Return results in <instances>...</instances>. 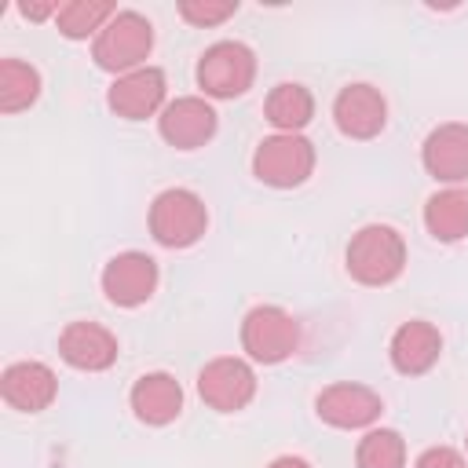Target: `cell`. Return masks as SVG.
<instances>
[{"mask_svg":"<svg viewBox=\"0 0 468 468\" xmlns=\"http://www.w3.org/2000/svg\"><path fill=\"white\" fill-rule=\"evenodd\" d=\"M344 260L358 285H391L406 267V241L388 223H366L351 234Z\"/></svg>","mask_w":468,"mask_h":468,"instance_id":"6da1fadb","label":"cell"},{"mask_svg":"<svg viewBox=\"0 0 468 468\" xmlns=\"http://www.w3.org/2000/svg\"><path fill=\"white\" fill-rule=\"evenodd\" d=\"M150 51H154V26L139 11H117L102 26V33L95 37V44H91L95 66L106 69V73H113V77L146 66Z\"/></svg>","mask_w":468,"mask_h":468,"instance_id":"7a4b0ae2","label":"cell"},{"mask_svg":"<svg viewBox=\"0 0 468 468\" xmlns=\"http://www.w3.org/2000/svg\"><path fill=\"white\" fill-rule=\"evenodd\" d=\"M208 230L205 201L186 186H168L150 205V234L165 249H190Z\"/></svg>","mask_w":468,"mask_h":468,"instance_id":"3957f363","label":"cell"},{"mask_svg":"<svg viewBox=\"0 0 468 468\" xmlns=\"http://www.w3.org/2000/svg\"><path fill=\"white\" fill-rule=\"evenodd\" d=\"M256 80V55L241 40H216L197 58V88L208 99H238Z\"/></svg>","mask_w":468,"mask_h":468,"instance_id":"277c9868","label":"cell"},{"mask_svg":"<svg viewBox=\"0 0 468 468\" xmlns=\"http://www.w3.org/2000/svg\"><path fill=\"white\" fill-rule=\"evenodd\" d=\"M241 347L252 362L278 366L300 347V322L278 303H256L241 318Z\"/></svg>","mask_w":468,"mask_h":468,"instance_id":"5b68a950","label":"cell"},{"mask_svg":"<svg viewBox=\"0 0 468 468\" xmlns=\"http://www.w3.org/2000/svg\"><path fill=\"white\" fill-rule=\"evenodd\" d=\"M311 172H314V146L303 135L274 132V135L260 139V146L252 154V176L274 190H292V186L307 183Z\"/></svg>","mask_w":468,"mask_h":468,"instance_id":"8992f818","label":"cell"},{"mask_svg":"<svg viewBox=\"0 0 468 468\" xmlns=\"http://www.w3.org/2000/svg\"><path fill=\"white\" fill-rule=\"evenodd\" d=\"M197 395L216 413H238L256 395V373H252V366L245 358L219 355V358H212V362L201 366V373H197Z\"/></svg>","mask_w":468,"mask_h":468,"instance_id":"52a82bcc","label":"cell"},{"mask_svg":"<svg viewBox=\"0 0 468 468\" xmlns=\"http://www.w3.org/2000/svg\"><path fill=\"white\" fill-rule=\"evenodd\" d=\"M102 292L113 307H143L154 292H157V282H161V271H157V260L139 252V249H128V252H117L106 267H102Z\"/></svg>","mask_w":468,"mask_h":468,"instance_id":"ba28073f","label":"cell"},{"mask_svg":"<svg viewBox=\"0 0 468 468\" xmlns=\"http://www.w3.org/2000/svg\"><path fill=\"white\" fill-rule=\"evenodd\" d=\"M165 95H168L165 73L157 66H139L132 73L113 77V84L106 91V106L124 121H146L168 106Z\"/></svg>","mask_w":468,"mask_h":468,"instance_id":"9c48e42d","label":"cell"},{"mask_svg":"<svg viewBox=\"0 0 468 468\" xmlns=\"http://www.w3.org/2000/svg\"><path fill=\"white\" fill-rule=\"evenodd\" d=\"M219 128V117L208 99L201 95H179L157 113V132L176 150H197L205 146Z\"/></svg>","mask_w":468,"mask_h":468,"instance_id":"30bf717a","label":"cell"},{"mask_svg":"<svg viewBox=\"0 0 468 468\" xmlns=\"http://www.w3.org/2000/svg\"><path fill=\"white\" fill-rule=\"evenodd\" d=\"M384 402L373 388L366 384H351V380H340V384H329L325 391H318L314 399V413L318 420H325L329 428H340V431H355V428H369L377 417H380Z\"/></svg>","mask_w":468,"mask_h":468,"instance_id":"8fae6325","label":"cell"},{"mask_svg":"<svg viewBox=\"0 0 468 468\" xmlns=\"http://www.w3.org/2000/svg\"><path fill=\"white\" fill-rule=\"evenodd\" d=\"M420 161L435 183L461 186L468 179V124L446 121V124L431 128L420 146Z\"/></svg>","mask_w":468,"mask_h":468,"instance_id":"7c38bea8","label":"cell"},{"mask_svg":"<svg viewBox=\"0 0 468 468\" xmlns=\"http://www.w3.org/2000/svg\"><path fill=\"white\" fill-rule=\"evenodd\" d=\"M333 121L347 139H373L388 124V102L373 84H347L333 99Z\"/></svg>","mask_w":468,"mask_h":468,"instance_id":"4fadbf2b","label":"cell"},{"mask_svg":"<svg viewBox=\"0 0 468 468\" xmlns=\"http://www.w3.org/2000/svg\"><path fill=\"white\" fill-rule=\"evenodd\" d=\"M0 395L11 410L18 413H40L55 402L58 395V377L51 366L26 358V362H11L0 377Z\"/></svg>","mask_w":468,"mask_h":468,"instance_id":"5bb4252c","label":"cell"},{"mask_svg":"<svg viewBox=\"0 0 468 468\" xmlns=\"http://www.w3.org/2000/svg\"><path fill=\"white\" fill-rule=\"evenodd\" d=\"M58 355L80 373H102L117 362V336L99 322H69L58 333Z\"/></svg>","mask_w":468,"mask_h":468,"instance_id":"9a60e30c","label":"cell"},{"mask_svg":"<svg viewBox=\"0 0 468 468\" xmlns=\"http://www.w3.org/2000/svg\"><path fill=\"white\" fill-rule=\"evenodd\" d=\"M442 355V336L431 322L424 318H410L402 322L395 333H391V344H388V358L391 366L402 373V377H420L428 373Z\"/></svg>","mask_w":468,"mask_h":468,"instance_id":"2e32d148","label":"cell"},{"mask_svg":"<svg viewBox=\"0 0 468 468\" xmlns=\"http://www.w3.org/2000/svg\"><path fill=\"white\" fill-rule=\"evenodd\" d=\"M128 406L143 424L165 428L183 413V388L172 373H143L128 391Z\"/></svg>","mask_w":468,"mask_h":468,"instance_id":"e0dca14e","label":"cell"},{"mask_svg":"<svg viewBox=\"0 0 468 468\" xmlns=\"http://www.w3.org/2000/svg\"><path fill=\"white\" fill-rule=\"evenodd\" d=\"M424 227L435 241H461L468 238V190L442 186L424 201Z\"/></svg>","mask_w":468,"mask_h":468,"instance_id":"ac0fdd59","label":"cell"},{"mask_svg":"<svg viewBox=\"0 0 468 468\" xmlns=\"http://www.w3.org/2000/svg\"><path fill=\"white\" fill-rule=\"evenodd\" d=\"M263 117L278 132L300 135V128H307L311 117H314V95L303 84H296V80H282V84L271 88V95L263 102Z\"/></svg>","mask_w":468,"mask_h":468,"instance_id":"d6986e66","label":"cell"},{"mask_svg":"<svg viewBox=\"0 0 468 468\" xmlns=\"http://www.w3.org/2000/svg\"><path fill=\"white\" fill-rule=\"evenodd\" d=\"M113 15H117V7L110 0H69L58 7L55 26L66 40H88V37H99Z\"/></svg>","mask_w":468,"mask_h":468,"instance_id":"ffe728a7","label":"cell"},{"mask_svg":"<svg viewBox=\"0 0 468 468\" xmlns=\"http://www.w3.org/2000/svg\"><path fill=\"white\" fill-rule=\"evenodd\" d=\"M40 99V73L37 66L22 58H4L0 62V113H18L29 110Z\"/></svg>","mask_w":468,"mask_h":468,"instance_id":"44dd1931","label":"cell"},{"mask_svg":"<svg viewBox=\"0 0 468 468\" xmlns=\"http://www.w3.org/2000/svg\"><path fill=\"white\" fill-rule=\"evenodd\" d=\"M406 464V442L395 428H369L358 439L355 468H402Z\"/></svg>","mask_w":468,"mask_h":468,"instance_id":"7402d4cb","label":"cell"},{"mask_svg":"<svg viewBox=\"0 0 468 468\" xmlns=\"http://www.w3.org/2000/svg\"><path fill=\"white\" fill-rule=\"evenodd\" d=\"M238 11V0H179V15L190 26H219Z\"/></svg>","mask_w":468,"mask_h":468,"instance_id":"603a6c76","label":"cell"},{"mask_svg":"<svg viewBox=\"0 0 468 468\" xmlns=\"http://www.w3.org/2000/svg\"><path fill=\"white\" fill-rule=\"evenodd\" d=\"M413 468H468L464 457L453 450V446H428Z\"/></svg>","mask_w":468,"mask_h":468,"instance_id":"cb8c5ba5","label":"cell"},{"mask_svg":"<svg viewBox=\"0 0 468 468\" xmlns=\"http://www.w3.org/2000/svg\"><path fill=\"white\" fill-rule=\"evenodd\" d=\"M58 7H62V4H29V0H22V4H18V15L29 18V22H44V18L58 15Z\"/></svg>","mask_w":468,"mask_h":468,"instance_id":"d4e9b609","label":"cell"},{"mask_svg":"<svg viewBox=\"0 0 468 468\" xmlns=\"http://www.w3.org/2000/svg\"><path fill=\"white\" fill-rule=\"evenodd\" d=\"M267 468H311L303 457H296V453H282V457H274Z\"/></svg>","mask_w":468,"mask_h":468,"instance_id":"484cf974","label":"cell"},{"mask_svg":"<svg viewBox=\"0 0 468 468\" xmlns=\"http://www.w3.org/2000/svg\"><path fill=\"white\" fill-rule=\"evenodd\" d=\"M464 442H468V439H464Z\"/></svg>","mask_w":468,"mask_h":468,"instance_id":"4316f807","label":"cell"}]
</instances>
